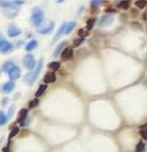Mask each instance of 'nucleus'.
Here are the masks:
<instances>
[{
	"label": "nucleus",
	"instance_id": "cd10ccee",
	"mask_svg": "<svg viewBox=\"0 0 147 152\" xmlns=\"http://www.w3.org/2000/svg\"><path fill=\"white\" fill-rule=\"evenodd\" d=\"M78 34L80 36V38H85L86 36H87V35H88V32H87V31H86V30H84V28H81V29H79V30H78Z\"/></svg>",
	"mask_w": 147,
	"mask_h": 152
},
{
	"label": "nucleus",
	"instance_id": "a878e982",
	"mask_svg": "<svg viewBox=\"0 0 147 152\" xmlns=\"http://www.w3.org/2000/svg\"><path fill=\"white\" fill-rule=\"evenodd\" d=\"M84 41H85V38H79V39H77V40H74L73 46H74L75 48H77V47L80 46Z\"/></svg>",
	"mask_w": 147,
	"mask_h": 152
},
{
	"label": "nucleus",
	"instance_id": "c756f323",
	"mask_svg": "<svg viewBox=\"0 0 147 152\" xmlns=\"http://www.w3.org/2000/svg\"><path fill=\"white\" fill-rule=\"evenodd\" d=\"M140 135L144 140L147 141V130H140Z\"/></svg>",
	"mask_w": 147,
	"mask_h": 152
},
{
	"label": "nucleus",
	"instance_id": "f704fd0d",
	"mask_svg": "<svg viewBox=\"0 0 147 152\" xmlns=\"http://www.w3.org/2000/svg\"><path fill=\"white\" fill-rule=\"evenodd\" d=\"M144 19H147V11L144 12Z\"/></svg>",
	"mask_w": 147,
	"mask_h": 152
},
{
	"label": "nucleus",
	"instance_id": "6ab92c4d",
	"mask_svg": "<svg viewBox=\"0 0 147 152\" xmlns=\"http://www.w3.org/2000/svg\"><path fill=\"white\" fill-rule=\"evenodd\" d=\"M13 66H15V65L13 64V62H5V63L3 65V68H2V69H3L4 71H5V72L7 71V72H8Z\"/></svg>",
	"mask_w": 147,
	"mask_h": 152
},
{
	"label": "nucleus",
	"instance_id": "6e6552de",
	"mask_svg": "<svg viewBox=\"0 0 147 152\" xmlns=\"http://www.w3.org/2000/svg\"><path fill=\"white\" fill-rule=\"evenodd\" d=\"M12 49V45L11 44V43L8 42V41L4 40L3 43L1 44V46H0V52H2V53H7V52H9Z\"/></svg>",
	"mask_w": 147,
	"mask_h": 152
},
{
	"label": "nucleus",
	"instance_id": "dca6fc26",
	"mask_svg": "<svg viewBox=\"0 0 147 152\" xmlns=\"http://www.w3.org/2000/svg\"><path fill=\"white\" fill-rule=\"evenodd\" d=\"M75 27H76V23L75 22H70V23H68L67 25H66V27H65V34H71L72 31H73V29L75 28Z\"/></svg>",
	"mask_w": 147,
	"mask_h": 152
},
{
	"label": "nucleus",
	"instance_id": "a211bd4d",
	"mask_svg": "<svg viewBox=\"0 0 147 152\" xmlns=\"http://www.w3.org/2000/svg\"><path fill=\"white\" fill-rule=\"evenodd\" d=\"M60 62H50L49 63V69L50 70H52V71H58L59 70V68H60Z\"/></svg>",
	"mask_w": 147,
	"mask_h": 152
},
{
	"label": "nucleus",
	"instance_id": "473e14b6",
	"mask_svg": "<svg viewBox=\"0 0 147 152\" xmlns=\"http://www.w3.org/2000/svg\"><path fill=\"white\" fill-rule=\"evenodd\" d=\"M140 127H141V130H147V123L143 125V126H141Z\"/></svg>",
	"mask_w": 147,
	"mask_h": 152
},
{
	"label": "nucleus",
	"instance_id": "72a5a7b5",
	"mask_svg": "<svg viewBox=\"0 0 147 152\" xmlns=\"http://www.w3.org/2000/svg\"><path fill=\"white\" fill-rule=\"evenodd\" d=\"M3 151H4V152H9V146L5 147V148L3 149Z\"/></svg>",
	"mask_w": 147,
	"mask_h": 152
},
{
	"label": "nucleus",
	"instance_id": "20e7f679",
	"mask_svg": "<svg viewBox=\"0 0 147 152\" xmlns=\"http://www.w3.org/2000/svg\"><path fill=\"white\" fill-rule=\"evenodd\" d=\"M8 75H9V77L11 80H12V81L17 80L20 77V69L18 66H13L8 71Z\"/></svg>",
	"mask_w": 147,
	"mask_h": 152
},
{
	"label": "nucleus",
	"instance_id": "f257e3e1",
	"mask_svg": "<svg viewBox=\"0 0 147 152\" xmlns=\"http://www.w3.org/2000/svg\"><path fill=\"white\" fill-rule=\"evenodd\" d=\"M44 19V14L43 12L40 10V9H34L33 13H32V17H31V20H32V23L33 25L38 27L40 26L43 21Z\"/></svg>",
	"mask_w": 147,
	"mask_h": 152
},
{
	"label": "nucleus",
	"instance_id": "0eeeda50",
	"mask_svg": "<svg viewBox=\"0 0 147 152\" xmlns=\"http://www.w3.org/2000/svg\"><path fill=\"white\" fill-rule=\"evenodd\" d=\"M43 59H41V60H40V62L38 63V66L35 69V71H34V74H33V76L31 77V81H30L31 84H33L37 79V77H39V74H40L41 69H43Z\"/></svg>",
	"mask_w": 147,
	"mask_h": 152
},
{
	"label": "nucleus",
	"instance_id": "7ed1b4c3",
	"mask_svg": "<svg viewBox=\"0 0 147 152\" xmlns=\"http://www.w3.org/2000/svg\"><path fill=\"white\" fill-rule=\"evenodd\" d=\"M113 21H114V17L112 15H104L100 18L99 21V27H108L113 23Z\"/></svg>",
	"mask_w": 147,
	"mask_h": 152
},
{
	"label": "nucleus",
	"instance_id": "ddd939ff",
	"mask_svg": "<svg viewBox=\"0 0 147 152\" xmlns=\"http://www.w3.org/2000/svg\"><path fill=\"white\" fill-rule=\"evenodd\" d=\"M66 41H64V42H62V43H60V44L56 48V49H55V51H54V53H53V57H57L58 56V55L61 53V51L63 50V49L65 48V46L66 45Z\"/></svg>",
	"mask_w": 147,
	"mask_h": 152
},
{
	"label": "nucleus",
	"instance_id": "c85d7f7f",
	"mask_svg": "<svg viewBox=\"0 0 147 152\" xmlns=\"http://www.w3.org/2000/svg\"><path fill=\"white\" fill-rule=\"evenodd\" d=\"M38 104H39V100H38L37 99H34V100H32V101L29 103V107H30V108L35 107V106L38 105Z\"/></svg>",
	"mask_w": 147,
	"mask_h": 152
},
{
	"label": "nucleus",
	"instance_id": "9d476101",
	"mask_svg": "<svg viewBox=\"0 0 147 152\" xmlns=\"http://www.w3.org/2000/svg\"><path fill=\"white\" fill-rule=\"evenodd\" d=\"M21 34V31L19 29H18L17 27H11L9 29H8V35L11 37V38H14V37H17L18 35H19Z\"/></svg>",
	"mask_w": 147,
	"mask_h": 152
},
{
	"label": "nucleus",
	"instance_id": "f03ea898",
	"mask_svg": "<svg viewBox=\"0 0 147 152\" xmlns=\"http://www.w3.org/2000/svg\"><path fill=\"white\" fill-rule=\"evenodd\" d=\"M23 64L27 69L33 70L35 66V60H34V56L30 54L25 55V57L23 59Z\"/></svg>",
	"mask_w": 147,
	"mask_h": 152
},
{
	"label": "nucleus",
	"instance_id": "1a4fd4ad",
	"mask_svg": "<svg viewBox=\"0 0 147 152\" xmlns=\"http://www.w3.org/2000/svg\"><path fill=\"white\" fill-rule=\"evenodd\" d=\"M27 109H21L19 111V116H18V122L20 123L21 125H23L25 120L27 119Z\"/></svg>",
	"mask_w": 147,
	"mask_h": 152
},
{
	"label": "nucleus",
	"instance_id": "39448f33",
	"mask_svg": "<svg viewBox=\"0 0 147 152\" xmlns=\"http://www.w3.org/2000/svg\"><path fill=\"white\" fill-rule=\"evenodd\" d=\"M73 55V50L71 47H67L65 48L64 50L62 51V54H61V59L63 61H68L70 60Z\"/></svg>",
	"mask_w": 147,
	"mask_h": 152
},
{
	"label": "nucleus",
	"instance_id": "393cba45",
	"mask_svg": "<svg viewBox=\"0 0 147 152\" xmlns=\"http://www.w3.org/2000/svg\"><path fill=\"white\" fill-rule=\"evenodd\" d=\"M19 127H15L12 131H11V133H10V135H9V141L12 138V137H14L17 134H19Z\"/></svg>",
	"mask_w": 147,
	"mask_h": 152
},
{
	"label": "nucleus",
	"instance_id": "f3484780",
	"mask_svg": "<svg viewBox=\"0 0 147 152\" xmlns=\"http://www.w3.org/2000/svg\"><path fill=\"white\" fill-rule=\"evenodd\" d=\"M47 87H48L47 84H41V85H40L39 89L37 90V92H36V93H35V96H36V97L41 96V95H43V94L44 93V92L46 91Z\"/></svg>",
	"mask_w": 147,
	"mask_h": 152
},
{
	"label": "nucleus",
	"instance_id": "f8f14e48",
	"mask_svg": "<svg viewBox=\"0 0 147 152\" xmlns=\"http://www.w3.org/2000/svg\"><path fill=\"white\" fill-rule=\"evenodd\" d=\"M56 81V76L53 72H48L45 76H44V82L46 84H50V83H54Z\"/></svg>",
	"mask_w": 147,
	"mask_h": 152
},
{
	"label": "nucleus",
	"instance_id": "2f4dec72",
	"mask_svg": "<svg viewBox=\"0 0 147 152\" xmlns=\"http://www.w3.org/2000/svg\"><path fill=\"white\" fill-rule=\"evenodd\" d=\"M12 111H14V106H13V105L11 106V107H10V109H9V114H8V116H9V117L12 116Z\"/></svg>",
	"mask_w": 147,
	"mask_h": 152
},
{
	"label": "nucleus",
	"instance_id": "aec40b11",
	"mask_svg": "<svg viewBox=\"0 0 147 152\" xmlns=\"http://www.w3.org/2000/svg\"><path fill=\"white\" fill-rule=\"evenodd\" d=\"M135 5L138 7L139 9H143L147 5V1H144V0H138V1L135 2Z\"/></svg>",
	"mask_w": 147,
	"mask_h": 152
},
{
	"label": "nucleus",
	"instance_id": "5701e85b",
	"mask_svg": "<svg viewBox=\"0 0 147 152\" xmlns=\"http://www.w3.org/2000/svg\"><path fill=\"white\" fill-rule=\"evenodd\" d=\"M94 23H95V18H89L87 21V30L93 29Z\"/></svg>",
	"mask_w": 147,
	"mask_h": 152
},
{
	"label": "nucleus",
	"instance_id": "412c9836",
	"mask_svg": "<svg viewBox=\"0 0 147 152\" xmlns=\"http://www.w3.org/2000/svg\"><path fill=\"white\" fill-rule=\"evenodd\" d=\"M118 7L121 9H123V10L128 9L130 7V2L129 1H121L118 4Z\"/></svg>",
	"mask_w": 147,
	"mask_h": 152
},
{
	"label": "nucleus",
	"instance_id": "b1692460",
	"mask_svg": "<svg viewBox=\"0 0 147 152\" xmlns=\"http://www.w3.org/2000/svg\"><path fill=\"white\" fill-rule=\"evenodd\" d=\"M13 5V2H9V1H0V7L4 8H10L11 6Z\"/></svg>",
	"mask_w": 147,
	"mask_h": 152
},
{
	"label": "nucleus",
	"instance_id": "9b49d317",
	"mask_svg": "<svg viewBox=\"0 0 147 152\" xmlns=\"http://www.w3.org/2000/svg\"><path fill=\"white\" fill-rule=\"evenodd\" d=\"M15 87V84L12 82H7L3 86V92L5 93H10Z\"/></svg>",
	"mask_w": 147,
	"mask_h": 152
},
{
	"label": "nucleus",
	"instance_id": "2eb2a0df",
	"mask_svg": "<svg viewBox=\"0 0 147 152\" xmlns=\"http://www.w3.org/2000/svg\"><path fill=\"white\" fill-rule=\"evenodd\" d=\"M37 45H38L37 40H30V41L27 43V46H26V50H27V51H31V50L34 49L37 47Z\"/></svg>",
	"mask_w": 147,
	"mask_h": 152
},
{
	"label": "nucleus",
	"instance_id": "4be33fe9",
	"mask_svg": "<svg viewBox=\"0 0 147 152\" xmlns=\"http://www.w3.org/2000/svg\"><path fill=\"white\" fill-rule=\"evenodd\" d=\"M7 121V117L4 114V112L0 111V126H3L6 123Z\"/></svg>",
	"mask_w": 147,
	"mask_h": 152
},
{
	"label": "nucleus",
	"instance_id": "7c9ffc66",
	"mask_svg": "<svg viewBox=\"0 0 147 152\" xmlns=\"http://www.w3.org/2000/svg\"><path fill=\"white\" fill-rule=\"evenodd\" d=\"M101 4H102V2H100V1H93V2H91V5H95V7H98Z\"/></svg>",
	"mask_w": 147,
	"mask_h": 152
},
{
	"label": "nucleus",
	"instance_id": "c9c22d12",
	"mask_svg": "<svg viewBox=\"0 0 147 152\" xmlns=\"http://www.w3.org/2000/svg\"><path fill=\"white\" fill-rule=\"evenodd\" d=\"M5 40H3V38L2 37H0V46H1V44L3 43V41H4Z\"/></svg>",
	"mask_w": 147,
	"mask_h": 152
},
{
	"label": "nucleus",
	"instance_id": "bb28decb",
	"mask_svg": "<svg viewBox=\"0 0 147 152\" xmlns=\"http://www.w3.org/2000/svg\"><path fill=\"white\" fill-rule=\"evenodd\" d=\"M144 148H145L144 143L142 142H140L137 145V147H136V152H142V151L144 149Z\"/></svg>",
	"mask_w": 147,
	"mask_h": 152
},
{
	"label": "nucleus",
	"instance_id": "423d86ee",
	"mask_svg": "<svg viewBox=\"0 0 147 152\" xmlns=\"http://www.w3.org/2000/svg\"><path fill=\"white\" fill-rule=\"evenodd\" d=\"M54 27H55V24L54 22H50L49 24L41 27V28H38L37 29V32L39 34H48L49 33H51L54 29Z\"/></svg>",
	"mask_w": 147,
	"mask_h": 152
},
{
	"label": "nucleus",
	"instance_id": "4468645a",
	"mask_svg": "<svg viewBox=\"0 0 147 152\" xmlns=\"http://www.w3.org/2000/svg\"><path fill=\"white\" fill-rule=\"evenodd\" d=\"M65 27H66V24L64 23V24H63V25L61 26V27L59 28V30H58L57 34H56V36L54 37V41H56V40L63 35V34L65 33Z\"/></svg>",
	"mask_w": 147,
	"mask_h": 152
}]
</instances>
